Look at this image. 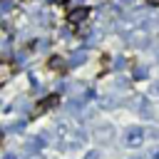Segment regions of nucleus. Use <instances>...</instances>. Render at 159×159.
<instances>
[{
  "label": "nucleus",
  "instance_id": "1",
  "mask_svg": "<svg viewBox=\"0 0 159 159\" xmlns=\"http://www.w3.org/2000/svg\"><path fill=\"white\" fill-rule=\"evenodd\" d=\"M124 40H127V45H132V47H147V45H149V32H147L144 27H137V30H129V32L124 35Z\"/></svg>",
  "mask_w": 159,
  "mask_h": 159
},
{
  "label": "nucleus",
  "instance_id": "2",
  "mask_svg": "<svg viewBox=\"0 0 159 159\" xmlns=\"http://www.w3.org/2000/svg\"><path fill=\"white\" fill-rule=\"evenodd\" d=\"M114 124H109V122H99L97 127H94V139H97V144H109L112 139H114Z\"/></svg>",
  "mask_w": 159,
  "mask_h": 159
},
{
  "label": "nucleus",
  "instance_id": "3",
  "mask_svg": "<svg viewBox=\"0 0 159 159\" xmlns=\"http://www.w3.org/2000/svg\"><path fill=\"white\" fill-rule=\"evenodd\" d=\"M142 142H144V129H142V127H129L127 134H124V144H127L129 149H139Z\"/></svg>",
  "mask_w": 159,
  "mask_h": 159
},
{
  "label": "nucleus",
  "instance_id": "4",
  "mask_svg": "<svg viewBox=\"0 0 159 159\" xmlns=\"http://www.w3.org/2000/svg\"><path fill=\"white\" fill-rule=\"evenodd\" d=\"M87 15H89L87 7H75V10L67 15V22H70V25H82V22L87 20Z\"/></svg>",
  "mask_w": 159,
  "mask_h": 159
},
{
  "label": "nucleus",
  "instance_id": "5",
  "mask_svg": "<svg viewBox=\"0 0 159 159\" xmlns=\"http://www.w3.org/2000/svg\"><path fill=\"white\" fill-rule=\"evenodd\" d=\"M134 109H137L142 117H147V119L154 117V112H152V107H149V102H147L144 97H137V99H134Z\"/></svg>",
  "mask_w": 159,
  "mask_h": 159
},
{
  "label": "nucleus",
  "instance_id": "6",
  "mask_svg": "<svg viewBox=\"0 0 159 159\" xmlns=\"http://www.w3.org/2000/svg\"><path fill=\"white\" fill-rule=\"evenodd\" d=\"M87 60V52H72V57H70V65L72 67H77V65H82Z\"/></svg>",
  "mask_w": 159,
  "mask_h": 159
},
{
  "label": "nucleus",
  "instance_id": "7",
  "mask_svg": "<svg viewBox=\"0 0 159 159\" xmlns=\"http://www.w3.org/2000/svg\"><path fill=\"white\" fill-rule=\"evenodd\" d=\"M42 147H45V139H42V137H32V139L27 142V149H30V152H35V149H42Z\"/></svg>",
  "mask_w": 159,
  "mask_h": 159
},
{
  "label": "nucleus",
  "instance_id": "8",
  "mask_svg": "<svg viewBox=\"0 0 159 159\" xmlns=\"http://www.w3.org/2000/svg\"><path fill=\"white\" fill-rule=\"evenodd\" d=\"M134 77H137V80L149 77V67H137V70H134Z\"/></svg>",
  "mask_w": 159,
  "mask_h": 159
},
{
  "label": "nucleus",
  "instance_id": "9",
  "mask_svg": "<svg viewBox=\"0 0 159 159\" xmlns=\"http://www.w3.org/2000/svg\"><path fill=\"white\" fill-rule=\"evenodd\" d=\"M50 67H52V70L62 67V60H60V57H52V60H50Z\"/></svg>",
  "mask_w": 159,
  "mask_h": 159
},
{
  "label": "nucleus",
  "instance_id": "10",
  "mask_svg": "<svg viewBox=\"0 0 159 159\" xmlns=\"http://www.w3.org/2000/svg\"><path fill=\"white\" fill-rule=\"evenodd\" d=\"M10 7H12L10 0H2V12H10Z\"/></svg>",
  "mask_w": 159,
  "mask_h": 159
},
{
  "label": "nucleus",
  "instance_id": "11",
  "mask_svg": "<svg viewBox=\"0 0 159 159\" xmlns=\"http://www.w3.org/2000/svg\"><path fill=\"white\" fill-rule=\"evenodd\" d=\"M84 159H99V152H89V154H87Z\"/></svg>",
  "mask_w": 159,
  "mask_h": 159
},
{
  "label": "nucleus",
  "instance_id": "12",
  "mask_svg": "<svg viewBox=\"0 0 159 159\" xmlns=\"http://www.w3.org/2000/svg\"><path fill=\"white\" fill-rule=\"evenodd\" d=\"M2 159H17V157H15L12 152H5V154H2Z\"/></svg>",
  "mask_w": 159,
  "mask_h": 159
},
{
  "label": "nucleus",
  "instance_id": "13",
  "mask_svg": "<svg viewBox=\"0 0 159 159\" xmlns=\"http://www.w3.org/2000/svg\"><path fill=\"white\" fill-rule=\"evenodd\" d=\"M152 94H159V82H157V84L152 87Z\"/></svg>",
  "mask_w": 159,
  "mask_h": 159
},
{
  "label": "nucleus",
  "instance_id": "14",
  "mask_svg": "<svg viewBox=\"0 0 159 159\" xmlns=\"http://www.w3.org/2000/svg\"><path fill=\"white\" fill-rule=\"evenodd\" d=\"M147 2H149V5H159V0H147Z\"/></svg>",
  "mask_w": 159,
  "mask_h": 159
},
{
  "label": "nucleus",
  "instance_id": "15",
  "mask_svg": "<svg viewBox=\"0 0 159 159\" xmlns=\"http://www.w3.org/2000/svg\"><path fill=\"white\" fill-rule=\"evenodd\" d=\"M30 159H45V157H40V154H32V157H30Z\"/></svg>",
  "mask_w": 159,
  "mask_h": 159
},
{
  "label": "nucleus",
  "instance_id": "16",
  "mask_svg": "<svg viewBox=\"0 0 159 159\" xmlns=\"http://www.w3.org/2000/svg\"><path fill=\"white\" fill-rule=\"evenodd\" d=\"M154 159H159V149H157V152H154Z\"/></svg>",
  "mask_w": 159,
  "mask_h": 159
},
{
  "label": "nucleus",
  "instance_id": "17",
  "mask_svg": "<svg viewBox=\"0 0 159 159\" xmlns=\"http://www.w3.org/2000/svg\"><path fill=\"white\" fill-rule=\"evenodd\" d=\"M129 159H142V157H129Z\"/></svg>",
  "mask_w": 159,
  "mask_h": 159
}]
</instances>
